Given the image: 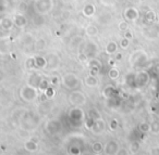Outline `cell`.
<instances>
[{"label":"cell","mask_w":159,"mask_h":155,"mask_svg":"<svg viewBox=\"0 0 159 155\" xmlns=\"http://www.w3.org/2000/svg\"><path fill=\"white\" fill-rule=\"evenodd\" d=\"M80 84L81 81H80L79 77L73 73H68L62 77V85L69 90L77 89L80 87Z\"/></svg>","instance_id":"6da1fadb"},{"label":"cell","mask_w":159,"mask_h":155,"mask_svg":"<svg viewBox=\"0 0 159 155\" xmlns=\"http://www.w3.org/2000/svg\"><path fill=\"white\" fill-rule=\"evenodd\" d=\"M21 98L25 101V102H34V101L37 99L38 97V92H37V88L32 87L30 85H26L21 89Z\"/></svg>","instance_id":"7a4b0ae2"},{"label":"cell","mask_w":159,"mask_h":155,"mask_svg":"<svg viewBox=\"0 0 159 155\" xmlns=\"http://www.w3.org/2000/svg\"><path fill=\"white\" fill-rule=\"evenodd\" d=\"M69 101L73 106H83L84 104H86L87 99L83 92L79 90H73L69 96Z\"/></svg>","instance_id":"3957f363"},{"label":"cell","mask_w":159,"mask_h":155,"mask_svg":"<svg viewBox=\"0 0 159 155\" xmlns=\"http://www.w3.org/2000/svg\"><path fill=\"white\" fill-rule=\"evenodd\" d=\"M68 117L71 119V122L75 123V124H81L84 120L85 114L81 106H73L70 111L68 112Z\"/></svg>","instance_id":"277c9868"},{"label":"cell","mask_w":159,"mask_h":155,"mask_svg":"<svg viewBox=\"0 0 159 155\" xmlns=\"http://www.w3.org/2000/svg\"><path fill=\"white\" fill-rule=\"evenodd\" d=\"M149 81V74L145 71H141L134 75V86L136 88H143Z\"/></svg>","instance_id":"5b68a950"},{"label":"cell","mask_w":159,"mask_h":155,"mask_svg":"<svg viewBox=\"0 0 159 155\" xmlns=\"http://www.w3.org/2000/svg\"><path fill=\"white\" fill-rule=\"evenodd\" d=\"M89 130L94 135H102L106 130V122L102 118H98V119L93 120V124L89 127Z\"/></svg>","instance_id":"8992f818"},{"label":"cell","mask_w":159,"mask_h":155,"mask_svg":"<svg viewBox=\"0 0 159 155\" xmlns=\"http://www.w3.org/2000/svg\"><path fill=\"white\" fill-rule=\"evenodd\" d=\"M62 125L59 119H50L46 124V130L49 135H57L61 131Z\"/></svg>","instance_id":"52a82bcc"},{"label":"cell","mask_w":159,"mask_h":155,"mask_svg":"<svg viewBox=\"0 0 159 155\" xmlns=\"http://www.w3.org/2000/svg\"><path fill=\"white\" fill-rule=\"evenodd\" d=\"M120 149V145L116 140H110L104 146V154L105 155H116L118 150Z\"/></svg>","instance_id":"ba28073f"},{"label":"cell","mask_w":159,"mask_h":155,"mask_svg":"<svg viewBox=\"0 0 159 155\" xmlns=\"http://www.w3.org/2000/svg\"><path fill=\"white\" fill-rule=\"evenodd\" d=\"M42 77L39 76L38 74H36V73H34V74H32L31 76L29 77V81H27V85L32 86V87H35V88H38V86H39V83L40 80H42Z\"/></svg>","instance_id":"9c48e42d"},{"label":"cell","mask_w":159,"mask_h":155,"mask_svg":"<svg viewBox=\"0 0 159 155\" xmlns=\"http://www.w3.org/2000/svg\"><path fill=\"white\" fill-rule=\"evenodd\" d=\"M124 16H125L128 20L134 21L139 18V12H137V10L134 9V8H128V9L124 11Z\"/></svg>","instance_id":"30bf717a"},{"label":"cell","mask_w":159,"mask_h":155,"mask_svg":"<svg viewBox=\"0 0 159 155\" xmlns=\"http://www.w3.org/2000/svg\"><path fill=\"white\" fill-rule=\"evenodd\" d=\"M84 83H85V85H86L87 87L94 88V87H97V86H98V79L96 78L95 75L91 74V75H89V76L85 77Z\"/></svg>","instance_id":"8fae6325"},{"label":"cell","mask_w":159,"mask_h":155,"mask_svg":"<svg viewBox=\"0 0 159 155\" xmlns=\"http://www.w3.org/2000/svg\"><path fill=\"white\" fill-rule=\"evenodd\" d=\"M24 149H25V151H27V152L34 153L38 150V144L36 143L34 140H27V141H25V143H24Z\"/></svg>","instance_id":"7c38bea8"},{"label":"cell","mask_w":159,"mask_h":155,"mask_svg":"<svg viewBox=\"0 0 159 155\" xmlns=\"http://www.w3.org/2000/svg\"><path fill=\"white\" fill-rule=\"evenodd\" d=\"M116 94V88L113 86H107L102 91V96L106 99H113Z\"/></svg>","instance_id":"4fadbf2b"},{"label":"cell","mask_w":159,"mask_h":155,"mask_svg":"<svg viewBox=\"0 0 159 155\" xmlns=\"http://www.w3.org/2000/svg\"><path fill=\"white\" fill-rule=\"evenodd\" d=\"M118 50V45L115 41H110L106 46V53L107 54H113Z\"/></svg>","instance_id":"5bb4252c"},{"label":"cell","mask_w":159,"mask_h":155,"mask_svg":"<svg viewBox=\"0 0 159 155\" xmlns=\"http://www.w3.org/2000/svg\"><path fill=\"white\" fill-rule=\"evenodd\" d=\"M104 144L99 141H96L92 144V151H93L95 154H99V153L104 152Z\"/></svg>","instance_id":"9a60e30c"},{"label":"cell","mask_w":159,"mask_h":155,"mask_svg":"<svg viewBox=\"0 0 159 155\" xmlns=\"http://www.w3.org/2000/svg\"><path fill=\"white\" fill-rule=\"evenodd\" d=\"M14 25V23L12 22L11 20H9V19H2V20L0 21V27L3 29H10L12 26Z\"/></svg>","instance_id":"2e32d148"},{"label":"cell","mask_w":159,"mask_h":155,"mask_svg":"<svg viewBox=\"0 0 159 155\" xmlns=\"http://www.w3.org/2000/svg\"><path fill=\"white\" fill-rule=\"evenodd\" d=\"M14 25L19 27H23L26 25V19L24 18L23 15H16V19H14Z\"/></svg>","instance_id":"e0dca14e"},{"label":"cell","mask_w":159,"mask_h":155,"mask_svg":"<svg viewBox=\"0 0 159 155\" xmlns=\"http://www.w3.org/2000/svg\"><path fill=\"white\" fill-rule=\"evenodd\" d=\"M150 132L154 135H159V119H155L150 123Z\"/></svg>","instance_id":"ac0fdd59"},{"label":"cell","mask_w":159,"mask_h":155,"mask_svg":"<svg viewBox=\"0 0 159 155\" xmlns=\"http://www.w3.org/2000/svg\"><path fill=\"white\" fill-rule=\"evenodd\" d=\"M108 76H109V78L112 79V80L118 79V78H119V76H120L119 70H118V68H116V67H111L110 70H109V72H108Z\"/></svg>","instance_id":"d6986e66"},{"label":"cell","mask_w":159,"mask_h":155,"mask_svg":"<svg viewBox=\"0 0 159 155\" xmlns=\"http://www.w3.org/2000/svg\"><path fill=\"white\" fill-rule=\"evenodd\" d=\"M34 61H35V66H37V67H39V68H44L45 66L47 65V60H45L44 58H42V57L35 58Z\"/></svg>","instance_id":"ffe728a7"},{"label":"cell","mask_w":159,"mask_h":155,"mask_svg":"<svg viewBox=\"0 0 159 155\" xmlns=\"http://www.w3.org/2000/svg\"><path fill=\"white\" fill-rule=\"evenodd\" d=\"M139 130L141 131L142 133L150 132V124H148V123H146V122L141 123L139 126Z\"/></svg>","instance_id":"44dd1931"},{"label":"cell","mask_w":159,"mask_h":155,"mask_svg":"<svg viewBox=\"0 0 159 155\" xmlns=\"http://www.w3.org/2000/svg\"><path fill=\"white\" fill-rule=\"evenodd\" d=\"M98 33V29L95 25H89V26L86 27V34L89 36H95L97 35Z\"/></svg>","instance_id":"7402d4cb"},{"label":"cell","mask_w":159,"mask_h":155,"mask_svg":"<svg viewBox=\"0 0 159 155\" xmlns=\"http://www.w3.org/2000/svg\"><path fill=\"white\" fill-rule=\"evenodd\" d=\"M89 117L91 118V119L95 120V119H98V118H102V116H100L99 112H98L97 110L92 109L91 111L89 112Z\"/></svg>","instance_id":"603a6c76"},{"label":"cell","mask_w":159,"mask_h":155,"mask_svg":"<svg viewBox=\"0 0 159 155\" xmlns=\"http://www.w3.org/2000/svg\"><path fill=\"white\" fill-rule=\"evenodd\" d=\"M139 142H136V141L132 142L131 145H130V153H132V154H136V153L139 152Z\"/></svg>","instance_id":"cb8c5ba5"},{"label":"cell","mask_w":159,"mask_h":155,"mask_svg":"<svg viewBox=\"0 0 159 155\" xmlns=\"http://www.w3.org/2000/svg\"><path fill=\"white\" fill-rule=\"evenodd\" d=\"M69 153L70 155H80L81 154V150L77 145H72L69 148Z\"/></svg>","instance_id":"d4e9b609"},{"label":"cell","mask_w":159,"mask_h":155,"mask_svg":"<svg viewBox=\"0 0 159 155\" xmlns=\"http://www.w3.org/2000/svg\"><path fill=\"white\" fill-rule=\"evenodd\" d=\"M94 11H95V9H94V7L92 5L86 6L84 9V13L86 14V16H92L94 13Z\"/></svg>","instance_id":"484cf974"},{"label":"cell","mask_w":159,"mask_h":155,"mask_svg":"<svg viewBox=\"0 0 159 155\" xmlns=\"http://www.w3.org/2000/svg\"><path fill=\"white\" fill-rule=\"evenodd\" d=\"M44 94L46 96V98L50 99V98H52V97L55 96V90H53L52 88H51L50 86H49V87L47 88V89L44 91Z\"/></svg>","instance_id":"4316f807"},{"label":"cell","mask_w":159,"mask_h":155,"mask_svg":"<svg viewBox=\"0 0 159 155\" xmlns=\"http://www.w3.org/2000/svg\"><path fill=\"white\" fill-rule=\"evenodd\" d=\"M49 87V83L46 80V79H42L39 83V86H38V89H40L42 91H45L47 88Z\"/></svg>","instance_id":"83f0119b"},{"label":"cell","mask_w":159,"mask_h":155,"mask_svg":"<svg viewBox=\"0 0 159 155\" xmlns=\"http://www.w3.org/2000/svg\"><path fill=\"white\" fill-rule=\"evenodd\" d=\"M116 155H130V151L125 148H120Z\"/></svg>","instance_id":"f1b7e54d"},{"label":"cell","mask_w":159,"mask_h":155,"mask_svg":"<svg viewBox=\"0 0 159 155\" xmlns=\"http://www.w3.org/2000/svg\"><path fill=\"white\" fill-rule=\"evenodd\" d=\"M155 18H156V15H155V13L152 11H149L146 13V20L148 21V22H152V21L155 20Z\"/></svg>","instance_id":"f546056e"},{"label":"cell","mask_w":159,"mask_h":155,"mask_svg":"<svg viewBox=\"0 0 159 155\" xmlns=\"http://www.w3.org/2000/svg\"><path fill=\"white\" fill-rule=\"evenodd\" d=\"M129 28V24L126 22H120L119 24V29L121 32H126Z\"/></svg>","instance_id":"4dcf8cb0"},{"label":"cell","mask_w":159,"mask_h":155,"mask_svg":"<svg viewBox=\"0 0 159 155\" xmlns=\"http://www.w3.org/2000/svg\"><path fill=\"white\" fill-rule=\"evenodd\" d=\"M150 155H159V145H155L150 148Z\"/></svg>","instance_id":"1f68e13d"},{"label":"cell","mask_w":159,"mask_h":155,"mask_svg":"<svg viewBox=\"0 0 159 155\" xmlns=\"http://www.w3.org/2000/svg\"><path fill=\"white\" fill-rule=\"evenodd\" d=\"M121 48H123V49H125V48H128L129 47V45H130V39H128V38H125L124 37L123 39H122V41H121Z\"/></svg>","instance_id":"d6a6232c"},{"label":"cell","mask_w":159,"mask_h":155,"mask_svg":"<svg viewBox=\"0 0 159 155\" xmlns=\"http://www.w3.org/2000/svg\"><path fill=\"white\" fill-rule=\"evenodd\" d=\"M117 127H118V122L116 119H112L110 122V129L111 130H116Z\"/></svg>","instance_id":"836d02e7"},{"label":"cell","mask_w":159,"mask_h":155,"mask_svg":"<svg viewBox=\"0 0 159 155\" xmlns=\"http://www.w3.org/2000/svg\"><path fill=\"white\" fill-rule=\"evenodd\" d=\"M125 38H128V39H132V34L131 33H129V32H126L125 33Z\"/></svg>","instance_id":"e575fe53"},{"label":"cell","mask_w":159,"mask_h":155,"mask_svg":"<svg viewBox=\"0 0 159 155\" xmlns=\"http://www.w3.org/2000/svg\"><path fill=\"white\" fill-rule=\"evenodd\" d=\"M121 58H122V54L121 53H119V54L117 55V60H121Z\"/></svg>","instance_id":"d590c367"},{"label":"cell","mask_w":159,"mask_h":155,"mask_svg":"<svg viewBox=\"0 0 159 155\" xmlns=\"http://www.w3.org/2000/svg\"><path fill=\"white\" fill-rule=\"evenodd\" d=\"M139 155H147V154H139Z\"/></svg>","instance_id":"8d00e7d4"}]
</instances>
